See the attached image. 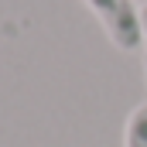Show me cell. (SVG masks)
<instances>
[{"mask_svg":"<svg viewBox=\"0 0 147 147\" xmlns=\"http://www.w3.org/2000/svg\"><path fill=\"white\" fill-rule=\"evenodd\" d=\"M120 51H137L144 45V21L134 0H82Z\"/></svg>","mask_w":147,"mask_h":147,"instance_id":"6da1fadb","label":"cell"},{"mask_svg":"<svg viewBox=\"0 0 147 147\" xmlns=\"http://www.w3.org/2000/svg\"><path fill=\"white\" fill-rule=\"evenodd\" d=\"M123 147H147V103L127 116V130H123Z\"/></svg>","mask_w":147,"mask_h":147,"instance_id":"7a4b0ae2","label":"cell"},{"mask_svg":"<svg viewBox=\"0 0 147 147\" xmlns=\"http://www.w3.org/2000/svg\"><path fill=\"white\" fill-rule=\"evenodd\" d=\"M140 21H144V34H147V7H140Z\"/></svg>","mask_w":147,"mask_h":147,"instance_id":"3957f363","label":"cell"},{"mask_svg":"<svg viewBox=\"0 0 147 147\" xmlns=\"http://www.w3.org/2000/svg\"><path fill=\"white\" fill-rule=\"evenodd\" d=\"M144 72H147V51H144Z\"/></svg>","mask_w":147,"mask_h":147,"instance_id":"277c9868","label":"cell"}]
</instances>
